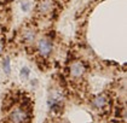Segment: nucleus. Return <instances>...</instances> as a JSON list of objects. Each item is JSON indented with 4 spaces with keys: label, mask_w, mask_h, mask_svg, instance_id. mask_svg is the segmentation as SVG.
<instances>
[{
    "label": "nucleus",
    "mask_w": 127,
    "mask_h": 123,
    "mask_svg": "<svg viewBox=\"0 0 127 123\" xmlns=\"http://www.w3.org/2000/svg\"><path fill=\"white\" fill-rule=\"evenodd\" d=\"M36 48L41 57H50L53 52V44L49 38H41L36 42Z\"/></svg>",
    "instance_id": "f257e3e1"
},
{
    "label": "nucleus",
    "mask_w": 127,
    "mask_h": 123,
    "mask_svg": "<svg viewBox=\"0 0 127 123\" xmlns=\"http://www.w3.org/2000/svg\"><path fill=\"white\" fill-rule=\"evenodd\" d=\"M55 9V4L52 0H40L36 5V10L40 15H44V16H47L50 15Z\"/></svg>",
    "instance_id": "7ed1b4c3"
},
{
    "label": "nucleus",
    "mask_w": 127,
    "mask_h": 123,
    "mask_svg": "<svg viewBox=\"0 0 127 123\" xmlns=\"http://www.w3.org/2000/svg\"><path fill=\"white\" fill-rule=\"evenodd\" d=\"M29 73H30V70H29V68H27V66H23L21 69V76L22 77H27V76L29 75Z\"/></svg>",
    "instance_id": "6e6552de"
},
{
    "label": "nucleus",
    "mask_w": 127,
    "mask_h": 123,
    "mask_svg": "<svg viewBox=\"0 0 127 123\" xmlns=\"http://www.w3.org/2000/svg\"><path fill=\"white\" fill-rule=\"evenodd\" d=\"M22 39H23V41H24L26 44L32 45V44H34L35 40H36V31L33 28L24 29L23 33H22Z\"/></svg>",
    "instance_id": "39448f33"
},
{
    "label": "nucleus",
    "mask_w": 127,
    "mask_h": 123,
    "mask_svg": "<svg viewBox=\"0 0 127 123\" xmlns=\"http://www.w3.org/2000/svg\"><path fill=\"white\" fill-rule=\"evenodd\" d=\"M108 104V97L105 94H98L93 98L92 100V105L96 109H102Z\"/></svg>",
    "instance_id": "423d86ee"
},
{
    "label": "nucleus",
    "mask_w": 127,
    "mask_h": 123,
    "mask_svg": "<svg viewBox=\"0 0 127 123\" xmlns=\"http://www.w3.org/2000/svg\"><path fill=\"white\" fill-rule=\"evenodd\" d=\"M21 5H22V10L23 11H28V9H29V2L28 1H22Z\"/></svg>",
    "instance_id": "1a4fd4ad"
},
{
    "label": "nucleus",
    "mask_w": 127,
    "mask_h": 123,
    "mask_svg": "<svg viewBox=\"0 0 127 123\" xmlns=\"http://www.w3.org/2000/svg\"><path fill=\"white\" fill-rule=\"evenodd\" d=\"M2 51H4V41L0 39V53H2Z\"/></svg>",
    "instance_id": "9d476101"
},
{
    "label": "nucleus",
    "mask_w": 127,
    "mask_h": 123,
    "mask_svg": "<svg viewBox=\"0 0 127 123\" xmlns=\"http://www.w3.org/2000/svg\"><path fill=\"white\" fill-rule=\"evenodd\" d=\"M27 117H28L27 112L23 109H21V107L13 109L10 115V120L12 123H24L27 121Z\"/></svg>",
    "instance_id": "20e7f679"
},
{
    "label": "nucleus",
    "mask_w": 127,
    "mask_h": 123,
    "mask_svg": "<svg viewBox=\"0 0 127 123\" xmlns=\"http://www.w3.org/2000/svg\"><path fill=\"white\" fill-rule=\"evenodd\" d=\"M85 73H86V65L82 62H80V60L73 62L70 64V66H69V75L73 78H76V80L81 78L82 76L85 75Z\"/></svg>",
    "instance_id": "f03ea898"
},
{
    "label": "nucleus",
    "mask_w": 127,
    "mask_h": 123,
    "mask_svg": "<svg viewBox=\"0 0 127 123\" xmlns=\"http://www.w3.org/2000/svg\"><path fill=\"white\" fill-rule=\"evenodd\" d=\"M59 123H65V122H59Z\"/></svg>",
    "instance_id": "9b49d317"
},
{
    "label": "nucleus",
    "mask_w": 127,
    "mask_h": 123,
    "mask_svg": "<svg viewBox=\"0 0 127 123\" xmlns=\"http://www.w3.org/2000/svg\"><path fill=\"white\" fill-rule=\"evenodd\" d=\"M2 70L6 75H10L11 74V65H10V58L6 57L4 60H2Z\"/></svg>",
    "instance_id": "0eeeda50"
}]
</instances>
